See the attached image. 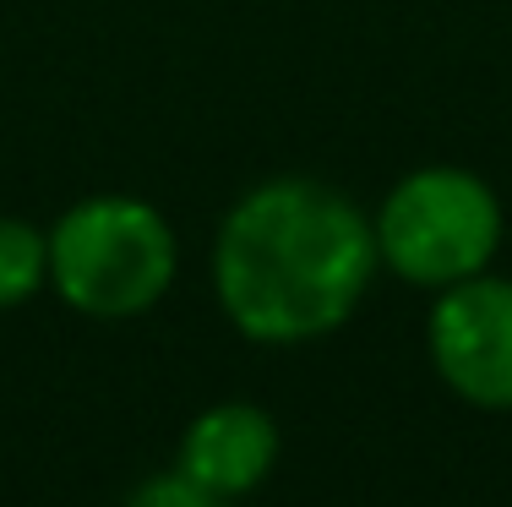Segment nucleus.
<instances>
[{"label":"nucleus","instance_id":"obj_5","mask_svg":"<svg viewBox=\"0 0 512 507\" xmlns=\"http://www.w3.org/2000/svg\"><path fill=\"white\" fill-rule=\"evenodd\" d=\"M278 458V426L256 404H218L197 415L180 437V475L218 497H246Z\"/></svg>","mask_w":512,"mask_h":507},{"label":"nucleus","instance_id":"obj_7","mask_svg":"<svg viewBox=\"0 0 512 507\" xmlns=\"http://www.w3.org/2000/svg\"><path fill=\"white\" fill-rule=\"evenodd\" d=\"M126 507H229V497H218V491L197 486L191 475L169 469V475L142 480V486L131 491V502H126Z\"/></svg>","mask_w":512,"mask_h":507},{"label":"nucleus","instance_id":"obj_6","mask_svg":"<svg viewBox=\"0 0 512 507\" xmlns=\"http://www.w3.org/2000/svg\"><path fill=\"white\" fill-rule=\"evenodd\" d=\"M50 279V240L22 219H0V306H22Z\"/></svg>","mask_w":512,"mask_h":507},{"label":"nucleus","instance_id":"obj_3","mask_svg":"<svg viewBox=\"0 0 512 507\" xmlns=\"http://www.w3.org/2000/svg\"><path fill=\"white\" fill-rule=\"evenodd\" d=\"M376 257L404 284L447 289L474 273L502 246V202L480 175L431 164L404 175L376 213Z\"/></svg>","mask_w":512,"mask_h":507},{"label":"nucleus","instance_id":"obj_4","mask_svg":"<svg viewBox=\"0 0 512 507\" xmlns=\"http://www.w3.org/2000/svg\"><path fill=\"white\" fill-rule=\"evenodd\" d=\"M431 360L458 398L512 409V279L474 273L447 284L431 311Z\"/></svg>","mask_w":512,"mask_h":507},{"label":"nucleus","instance_id":"obj_1","mask_svg":"<svg viewBox=\"0 0 512 507\" xmlns=\"http://www.w3.org/2000/svg\"><path fill=\"white\" fill-rule=\"evenodd\" d=\"M376 229L322 180H267L229 208L213 284L256 344H300L344 328L376 273Z\"/></svg>","mask_w":512,"mask_h":507},{"label":"nucleus","instance_id":"obj_2","mask_svg":"<svg viewBox=\"0 0 512 507\" xmlns=\"http://www.w3.org/2000/svg\"><path fill=\"white\" fill-rule=\"evenodd\" d=\"M50 279L82 317H137L175 279V235L153 202L93 197L50 229Z\"/></svg>","mask_w":512,"mask_h":507}]
</instances>
